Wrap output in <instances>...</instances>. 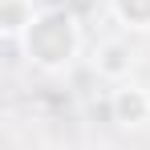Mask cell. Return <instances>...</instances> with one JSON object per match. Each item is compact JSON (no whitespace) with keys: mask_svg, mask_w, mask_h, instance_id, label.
I'll return each mask as SVG.
<instances>
[{"mask_svg":"<svg viewBox=\"0 0 150 150\" xmlns=\"http://www.w3.org/2000/svg\"><path fill=\"white\" fill-rule=\"evenodd\" d=\"M77 45H81V33H77V21L69 12L53 8V12H37L33 28L25 33V49L28 61L37 69H65L77 57Z\"/></svg>","mask_w":150,"mask_h":150,"instance_id":"obj_1","label":"cell"},{"mask_svg":"<svg viewBox=\"0 0 150 150\" xmlns=\"http://www.w3.org/2000/svg\"><path fill=\"white\" fill-rule=\"evenodd\" d=\"M110 110H114V118L126 126H138L150 118V89H138V85H122V89H114V101H110Z\"/></svg>","mask_w":150,"mask_h":150,"instance_id":"obj_2","label":"cell"},{"mask_svg":"<svg viewBox=\"0 0 150 150\" xmlns=\"http://www.w3.org/2000/svg\"><path fill=\"white\" fill-rule=\"evenodd\" d=\"M33 21H37V12H33L28 0H4L0 4V33H4V41L25 37L28 28H33Z\"/></svg>","mask_w":150,"mask_h":150,"instance_id":"obj_3","label":"cell"},{"mask_svg":"<svg viewBox=\"0 0 150 150\" xmlns=\"http://www.w3.org/2000/svg\"><path fill=\"white\" fill-rule=\"evenodd\" d=\"M114 12L130 28H150V0H114Z\"/></svg>","mask_w":150,"mask_h":150,"instance_id":"obj_4","label":"cell"},{"mask_svg":"<svg viewBox=\"0 0 150 150\" xmlns=\"http://www.w3.org/2000/svg\"><path fill=\"white\" fill-rule=\"evenodd\" d=\"M130 61H134V57H130L122 45H105L101 57H98V69H101V73H110V77H122L126 69H130Z\"/></svg>","mask_w":150,"mask_h":150,"instance_id":"obj_5","label":"cell"}]
</instances>
